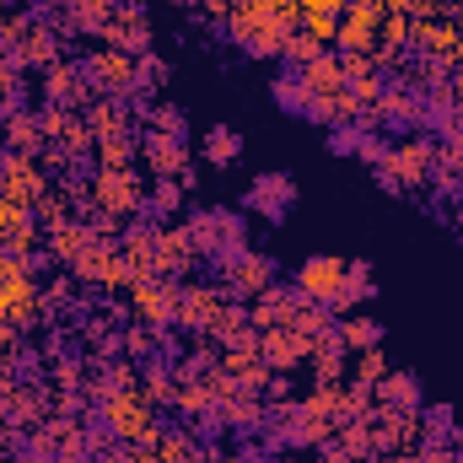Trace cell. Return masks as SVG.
Listing matches in <instances>:
<instances>
[{
  "label": "cell",
  "mask_w": 463,
  "mask_h": 463,
  "mask_svg": "<svg viewBox=\"0 0 463 463\" xmlns=\"http://www.w3.org/2000/svg\"><path fill=\"white\" fill-rule=\"evenodd\" d=\"M227 38L237 49H248V54H259V60H280V49H286V22L275 16V0H232L227 11Z\"/></svg>",
  "instance_id": "obj_1"
},
{
  "label": "cell",
  "mask_w": 463,
  "mask_h": 463,
  "mask_svg": "<svg viewBox=\"0 0 463 463\" xmlns=\"http://www.w3.org/2000/svg\"><path fill=\"white\" fill-rule=\"evenodd\" d=\"M431 156H437V140H420V135L388 140V151L377 156V184L388 194H415L431 184Z\"/></svg>",
  "instance_id": "obj_2"
},
{
  "label": "cell",
  "mask_w": 463,
  "mask_h": 463,
  "mask_svg": "<svg viewBox=\"0 0 463 463\" xmlns=\"http://www.w3.org/2000/svg\"><path fill=\"white\" fill-rule=\"evenodd\" d=\"M98 420L114 431V442H146L162 420H156V404H146V393L140 388H118V393H109L103 404H98Z\"/></svg>",
  "instance_id": "obj_3"
},
{
  "label": "cell",
  "mask_w": 463,
  "mask_h": 463,
  "mask_svg": "<svg viewBox=\"0 0 463 463\" xmlns=\"http://www.w3.org/2000/svg\"><path fill=\"white\" fill-rule=\"evenodd\" d=\"M216 280L227 286L237 302H253L259 291L275 286V259H269V253H253V248L242 242V248H232V253L216 259Z\"/></svg>",
  "instance_id": "obj_4"
},
{
  "label": "cell",
  "mask_w": 463,
  "mask_h": 463,
  "mask_svg": "<svg viewBox=\"0 0 463 463\" xmlns=\"http://www.w3.org/2000/svg\"><path fill=\"white\" fill-rule=\"evenodd\" d=\"M178 286H184V280H167V275H146V280H135V286L124 291L129 318L146 324V329H173V318H178Z\"/></svg>",
  "instance_id": "obj_5"
},
{
  "label": "cell",
  "mask_w": 463,
  "mask_h": 463,
  "mask_svg": "<svg viewBox=\"0 0 463 463\" xmlns=\"http://www.w3.org/2000/svg\"><path fill=\"white\" fill-rule=\"evenodd\" d=\"M81 71H87L92 92H103V98H129V92H135V76H140V54L92 43V49L81 54Z\"/></svg>",
  "instance_id": "obj_6"
},
{
  "label": "cell",
  "mask_w": 463,
  "mask_h": 463,
  "mask_svg": "<svg viewBox=\"0 0 463 463\" xmlns=\"http://www.w3.org/2000/svg\"><path fill=\"white\" fill-rule=\"evenodd\" d=\"M0 404H5V415H11V431L27 437V431H38V426L54 415V388H49V377H16V383L0 393Z\"/></svg>",
  "instance_id": "obj_7"
},
{
  "label": "cell",
  "mask_w": 463,
  "mask_h": 463,
  "mask_svg": "<svg viewBox=\"0 0 463 463\" xmlns=\"http://www.w3.org/2000/svg\"><path fill=\"white\" fill-rule=\"evenodd\" d=\"M92 211H109V216H124L135 222L146 211V184L135 167L124 173H109V167H92Z\"/></svg>",
  "instance_id": "obj_8"
},
{
  "label": "cell",
  "mask_w": 463,
  "mask_h": 463,
  "mask_svg": "<svg viewBox=\"0 0 463 463\" xmlns=\"http://www.w3.org/2000/svg\"><path fill=\"white\" fill-rule=\"evenodd\" d=\"M189 237H194V253L200 259H222V253H232V248H242V216H232V211H222V205H205V211H194L189 222Z\"/></svg>",
  "instance_id": "obj_9"
},
{
  "label": "cell",
  "mask_w": 463,
  "mask_h": 463,
  "mask_svg": "<svg viewBox=\"0 0 463 463\" xmlns=\"http://www.w3.org/2000/svg\"><path fill=\"white\" fill-rule=\"evenodd\" d=\"M49 318H54V313H49V302H43L38 275H27V280H16V286H0V324H5V329L33 335V329H43Z\"/></svg>",
  "instance_id": "obj_10"
},
{
  "label": "cell",
  "mask_w": 463,
  "mask_h": 463,
  "mask_svg": "<svg viewBox=\"0 0 463 463\" xmlns=\"http://www.w3.org/2000/svg\"><path fill=\"white\" fill-rule=\"evenodd\" d=\"M227 286L222 280H189V286H178V329H189V335H211V324H216V313L227 307Z\"/></svg>",
  "instance_id": "obj_11"
},
{
  "label": "cell",
  "mask_w": 463,
  "mask_h": 463,
  "mask_svg": "<svg viewBox=\"0 0 463 463\" xmlns=\"http://www.w3.org/2000/svg\"><path fill=\"white\" fill-rule=\"evenodd\" d=\"M0 189L22 205V211H33L49 189H54V178L43 173V162L38 156H22V151H5L0 156Z\"/></svg>",
  "instance_id": "obj_12"
},
{
  "label": "cell",
  "mask_w": 463,
  "mask_h": 463,
  "mask_svg": "<svg viewBox=\"0 0 463 463\" xmlns=\"http://www.w3.org/2000/svg\"><path fill=\"white\" fill-rule=\"evenodd\" d=\"M38 124H43V140L60 156H71V162H87L98 151V135L87 129V118L71 114V109H38Z\"/></svg>",
  "instance_id": "obj_13"
},
{
  "label": "cell",
  "mask_w": 463,
  "mask_h": 463,
  "mask_svg": "<svg viewBox=\"0 0 463 463\" xmlns=\"http://www.w3.org/2000/svg\"><path fill=\"white\" fill-rule=\"evenodd\" d=\"M345 280H350V259H335V253H313V259H302V269H297V291L313 297V302H324V307L340 302Z\"/></svg>",
  "instance_id": "obj_14"
},
{
  "label": "cell",
  "mask_w": 463,
  "mask_h": 463,
  "mask_svg": "<svg viewBox=\"0 0 463 463\" xmlns=\"http://www.w3.org/2000/svg\"><path fill=\"white\" fill-rule=\"evenodd\" d=\"M92 98H98V92H92L81 60H54V65L43 71V103H49V109H71V114H81Z\"/></svg>",
  "instance_id": "obj_15"
},
{
  "label": "cell",
  "mask_w": 463,
  "mask_h": 463,
  "mask_svg": "<svg viewBox=\"0 0 463 463\" xmlns=\"http://www.w3.org/2000/svg\"><path fill=\"white\" fill-rule=\"evenodd\" d=\"M98 43H109V49H124V54H146V43H151L146 0H114V16H109V27L98 33Z\"/></svg>",
  "instance_id": "obj_16"
},
{
  "label": "cell",
  "mask_w": 463,
  "mask_h": 463,
  "mask_svg": "<svg viewBox=\"0 0 463 463\" xmlns=\"http://www.w3.org/2000/svg\"><path fill=\"white\" fill-rule=\"evenodd\" d=\"M173 415H178L189 431H216V426H222V410H216V388H211V383H200V377L178 383V393H173Z\"/></svg>",
  "instance_id": "obj_17"
},
{
  "label": "cell",
  "mask_w": 463,
  "mask_h": 463,
  "mask_svg": "<svg viewBox=\"0 0 463 463\" xmlns=\"http://www.w3.org/2000/svg\"><path fill=\"white\" fill-rule=\"evenodd\" d=\"M200 264V253H194V237L184 222H167V227H156V275H167V280H178V275H189Z\"/></svg>",
  "instance_id": "obj_18"
},
{
  "label": "cell",
  "mask_w": 463,
  "mask_h": 463,
  "mask_svg": "<svg viewBox=\"0 0 463 463\" xmlns=\"http://www.w3.org/2000/svg\"><path fill=\"white\" fill-rule=\"evenodd\" d=\"M140 162L151 178H184L189 173V146L184 135H140Z\"/></svg>",
  "instance_id": "obj_19"
},
{
  "label": "cell",
  "mask_w": 463,
  "mask_h": 463,
  "mask_svg": "<svg viewBox=\"0 0 463 463\" xmlns=\"http://www.w3.org/2000/svg\"><path fill=\"white\" fill-rule=\"evenodd\" d=\"M307 335H297L291 324H280V329H264L259 335V355H264V366L269 372H297V366H307Z\"/></svg>",
  "instance_id": "obj_20"
},
{
  "label": "cell",
  "mask_w": 463,
  "mask_h": 463,
  "mask_svg": "<svg viewBox=\"0 0 463 463\" xmlns=\"http://www.w3.org/2000/svg\"><path fill=\"white\" fill-rule=\"evenodd\" d=\"M458 43V22L453 16H431V22H415L410 27V54L415 60H448V49Z\"/></svg>",
  "instance_id": "obj_21"
},
{
  "label": "cell",
  "mask_w": 463,
  "mask_h": 463,
  "mask_svg": "<svg viewBox=\"0 0 463 463\" xmlns=\"http://www.w3.org/2000/svg\"><path fill=\"white\" fill-rule=\"evenodd\" d=\"M60 43H65V38H60V33L43 22V16H33V27H27V38H22V49H16V65L43 76L54 60H65V54H60Z\"/></svg>",
  "instance_id": "obj_22"
},
{
  "label": "cell",
  "mask_w": 463,
  "mask_h": 463,
  "mask_svg": "<svg viewBox=\"0 0 463 463\" xmlns=\"http://www.w3.org/2000/svg\"><path fill=\"white\" fill-rule=\"evenodd\" d=\"M0 146L5 151H22V156H43V124H38V109H11L0 118Z\"/></svg>",
  "instance_id": "obj_23"
},
{
  "label": "cell",
  "mask_w": 463,
  "mask_h": 463,
  "mask_svg": "<svg viewBox=\"0 0 463 463\" xmlns=\"http://www.w3.org/2000/svg\"><path fill=\"white\" fill-rule=\"evenodd\" d=\"M297 87H302V109L313 103V98H324V92H340L345 87V65H340V54H318V60H307L302 71H297Z\"/></svg>",
  "instance_id": "obj_24"
},
{
  "label": "cell",
  "mask_w": 463,
  "mask_h": 463,
  "mask_svg": "<svg viewBox=\"0 0 463 463\" xmlns=\"http://www.w3.org/2000/svg\"><path fill=\"white\" fill-rule=\"evenodd\" d=\"M420 118H426V98L415 87H404V81L383 87V103H377L372 124H420Z\"/></svg>",
  "instance_id": "obj_25"
},
{
  "label": "cell",
  "mask_w": 463,
  "mask_h": 463,
  "mask_svg": "<svg viewBox=\"0 0 463 463\" xmlns=\"http://www.w3.org/2000/svg\"><path fill=\"white\" fill-rule=\"evenodd\" d=\"M307 372H313V383H345L350 350L340 345V335H335V329H329V335H318V340L307 345Z\"/></svg>",
  "instance_id": "obj_26"
},
{
  "label": "cell",
  "mask_w": 463,
  "mask_h": 463,
  "mask_svg": "<svg viewBox=\"0 0 463 463\" xmlns=\"http://www.w3.org/2000/svg\"><path fill=\"white\" fill-rule=\"evenodd\" d=\"M92 242H98V237H92V227H87V216H71L65 227L49 232V264H54V269H71Z\"/></svg>",
  "instance_id": "obj_27"
},
{
  "label": "cell",
  "mask_w": 463,
  "mask_h": 463,
  "mask_svg": "<svg viewBox=\"0 0 463 463\" xmlns=\"http://www.w3.org/2000/svg\"><path fill=\"white\" fill-rule=\"evenodd\" d=\"M81 118H87V129H92L98 140H103V135H129V129H135V109H129L124 98H103V92L81 109Z\"/></svg>",
  "instance_id": "obj_28"
},
{
  "label": "cell",
  "mask_w": 463,
  "mask_h": 463,
  "mask_svg": "<svg viewBox=\"0 0 463 463\" xmlns=\"http://www.w3.org/2000/svg\"><path fill=\"white\" fill-rule=\"evenodd\" d=\"M302 114H313L318 124H329V129H345V124H361V118H366L350 87H340V92H324V98H313V103H307ZM366 124H372V118H366Z\"/></svg>",
  "instance_id": "obj_29"
},
{
  "label": "cell",
  "mask_w": 463,
  "mask_h": 463,
  "mask_svg": "<svg viewBox=\"0 0 463 463\" xmlns=\"http://www.w3.org/2000/svg\"><path fill=\"white\" fill-rule=\"evenodd\" d=\"M291 302H297V286H269V291H259V297L248 302L253 329H259V335H264V329H280V324L291 318Z\"/></svg>",
  "instance_id": "obj_30"
},
{
  "label": "cell",
  "mask_w": 463,
  "mask_h": 463,
  "mask_svg": "<svg viewBox=\"0 0 463 463\" xmlns=\"http://www.w3.org/2000/svg\"><path fill=\"white\" fill-rule=\"evenodd\" d=\"M118 259L146 280V275H156V227L146 222V227H129L118 237Z\"/></svg>",
  "instance_id": "obj_31"
},
{
  "label": "cell",
  "mask_w": 463,
  "mask_h": 463,
  "mask_svg": "<svg viewBox=\"0 0 463 463\" xmlns=\"http://www.w3.org/2000/svg\"><path fill=\"white\" fill-rule=\"evenodd\" d=\"M372 404L383 410H420V383L410 372H383V383H372Z\"/></svg>",
  "instance_id": "obj_32"
},
{
  "label": "cell",
  "mask_w": 463,
  "mask_h": 463,
  "mask_svg": "<svg viewBox=\"0 0 463 463\" xmlns=\"http://www.w3.org/2000/svg\"><path fill=\"white\" fill-rule=\"evenodd\" d=\"M291 200H297V184H291L286 173H264V178H253V189H248V205L264 211V216H280Z\"/></svg>",
  "instance_id": "obj_33"
},
{
  "label": "cell",
  "mask_w": 463,
  "mask_h": 463,
  "mask_svg": "<svg viewBox=\"0 0 463 463\" xmlns=\"http://www.w3.org/2000/svg\"><path fill=\"white\" fill-rule=\"evenodd\" d=\"M135 162H140V135L135 129L129 135H103L98 151H92V167H109V173H124Z\"/></svg>",
  "instance_id": "obj_34"
},
{
  "label": "cell",
  "mask_w": 463,
  "mask_h": 463,
  "mask_svg": "<svg viewBox=\"0 0 463 463\" xmlns=\"http://www.w3.org/2000/svg\"><path fill=\"white\" fill-rule=\"evenodd\" d=\"M297 335H307V340H318V335H329L335 329V307H324V302H313V297H302L297 291V302H291V318H286Z\"/></svg>",
  "instance_id": "obj_35"
},
{
  "label": "cell",
  "mask_w": 463,
  "mask_h": 463,
  "mask_svg": "<svg viewBox=\"0 0 463 463\" xmlns=\"http://www.w3.org/2000/svg\"><path fill=\"white\" fill-rule=\"evenodd\" d=\"M140 393H146V404H156V410H173V393H178L173 361H146V366H140Z\"/></svg>",
  "instance_id": "obj_36"
},
{
  "label": "cell",
  "mask_w": 463,
  "mask_h": 463,
  "mask_svg": "<svg viewBox=\"0 0 463 463\" xmlns=\"http://www.w3.org/2000/svg\"><path fill=\"white\" fill-rule=\"evenodd\" d=\"M248 335H259L253 318H248V302L227 297V307H222L216 324H211V340H216V345H237V340H248Z\"/></svg>",
  "instance_id": "obj_37"
},
{
  "label": "cell",
  "mask_w": 463,
  "mask_h": 463,
  "mask_svg": "<svg viewBox=\"0 0 463 463\" xmlns=\"http://www.w3.org/2000/svg\"><path fill=\"white\" fill-rule=\"evenodd\" d=\"M184 189H194V173H184V178H156V184L146 189V211H151V216H173V211L184 205Z\"/></svg>",
  "instance_id": "obj_38"
},
{
  "label": "cell",
  "mask_w": 463,
  "mask_h": 463,
  "mask_svg": "<svg viewBox=\"0 0 463 463\" xmlns=\"http://www.w3.org/2000/svg\"><path fill=\"white\" fill-rule=\"evenodd\" d=\"M329 448H340L350 463L377 458V442H372V426H366V415H361V420H345V426L335 431V442H329Z\"/></svg>",
  "instance_id": "obj_39"
},
{
  "label": "cell",
  "mask_w": 463,
  "mask_h": 463,
  "mask_svg": "<svg viewBox=\"0 0 463 463\" xmlns=\"http://www.w3.org/2000/svg\"><path fill=\"white\" fill-rule=\"evenodd\" d=\"M335 335H340V345H345L350 355L383 340V329H377V318H361V313H345V318H335Z\"/></svg>",
  "instance_id": "obj_40"
},
{
  "label": "cell",
  "mask_w": 463,
  "mask_h": 463,
  "mask_svg": "<svg viewBox=\"0 0 463 463\" xmlns=\"http://www.w3.org/2000/svg\"><path fill=\"white\" fill-rule=\"evenodd\" d=\"M71 27L76 33H87V38H98L103 27H109V16H114V0H71Z\"/></svg>",
  "instance_id": "obj_41"
},
{
  "label": "cell",
  "mask_w": 463,
  "mask_h": 463,
  "mask_svg": "<svg viewBox=\"0 0 463 463\" xmlns=\"http://www.w3.org/2000/svg\"><path fill=\"white\" fill-rule=\"evenodd\" d=\"M71 216H76V200H71V194H65L60 184H54V189H49V194H43V200L33 205V222H38V227H43V232L65 227Z\"/></svg>",
  "instance_id": "obj_42"
},
{
  "label": "cell",
  "mask_w": 463,
  "mask_h": 463,
  "mask_svg": "<svg viewBox=\"0 0 463 463\" xmlns=\"http://www.w3.org/2000/svg\"><path fill=\"white\" fill-rule=\"evenodd\" d=\"M135 124H140L146 135H184V114H178L173 103H140V109H135Z\"/></svg>",
  "instance_id": "obj_43"
},
{
  "label": "cell",
  "mask_w": 463,
  "mask_h": 463,
  "mask_svg": "<svg viewBox=\"0 0 463 463\" xmlns=\"http://www.w3.org/2000/svg\"><path fill=\"white\" fill-rule=\"evenodd\" d=\"M200 151H205V162H211V167H227V162L242 156V135L227 129V124H216V129H205V146H200Z\"/></svg>",
  "instance_id": "obj_44"
},
{
  "label": "cell",
  "mask_w": 463,
  "mask_h": 463,
  "mask_svg": "<svg viewBox=\"0 0 463 463\" xmlns=\"http://www.w3.org/2000/svg\"><path fill=\"white\" fill-rule=\"evenodd\" d=\"M49 388H54V393L87 388V361H81V355H54V361H49Z\"/></svg>",
  "instance_id": "obj_45"
},
{
  "label": "cell",
  "mask_w": 463,
  "mask_h": 463,
  "mask_svg": "<svg viewBox=\"0 0 463 463\" xmlns=\"http://www.w3.org/2000/svg\"><path fill=\"white\" fill-rule=\"evenodd\" d=\"M383 372H388V355L383 345H366L350 355V383H361V388H372V383H383Z\"/></svg>",
  "instance_id": "obj_46"
},
{
  "label": "cell",
  "mask_w": 463,
  "mask_h": 463,
  "mask_svg": "<svg viewBox=\"0 0 463 463\" xmlns=\"http://www.w3.org/2000/svg\"><path fill=\"white\" fill-rule=\"evenodd\" d=\"M109 259H114V248H109V242H92V248L71 264V275H76L81 286H98V280H103V269H109Z\"/></svg>",
  "instance_id": "obj_47"
},
{
  "label": "cell",
  "mask_w": 463,
  "mask_h": 463,
  "mask_svg": "<svg viewBox=\"0 0 463 463\" xmlns=\"http://www.w3.org/2000/svg\"><path fill=\"white\" fill-rule=\"evenodd\" d=\"M324 49H318V38L307 33V27H297V33H286V49H280V60L291 65V71H302L307 60H318Z\"/></svg>",
  "instance_id": "obj_48"
},
{
  "label": "cell",
  "mask_w": 463,
  "mask_h": 463,
  "mask_svg": "<svg viewBox=\"0 0 463 463\" xmlns=\"http://www.w3.org/2000/svg\"><path fill=\"white\" fill-rule=\"evenodd\" d=\"M16 98H22V65L16 60H0V118L11 114V109H22Z\"/></svg>",
  "instance_id": "obj_49"
},
{
  "label": "cell",
  "mask_w": 463,
  "mask_h": 463,
  "mask_svg": "<svg viewBox=\"0 0 463 463\" xmlns=\"http://www.w3.org/2000/svg\"><path fill=\"white\" fill-rule=\"evenodd\" d=\"M167 60H156V54H140V76H135V92H162L167 87Z\"/></svg>",
  "instance_id": "obj_50"
},
{
  "label": "cell",
  "mask_w": 463,
  "mask_h": 463,
  "mask_svg": "<svg viewBox=\"0 0 463 463\" xmlns=\"http://www.w3.org/2000/svg\"><path fill=\"white\" fill-rule=\"evenodd\" d=\"M87 227H92V237H98V242L118 248V237L129 232V222H124V216H109V211H87Z\"/></svg>",
  "instance_id": "obj_51"
},
{
  "label": "cell",
  "mask_w": 463,
  "mask_h": 463,
  "mask_svg": "<svg viewBox=\"0 0 463 463\" xmlns=\"http://www.w3.org/2000/svg\"><path fill=\"white\" fill-rule=\"evenodd\" d=\"M340 65H345V87H361V81L383 76L377 71V54H340Z\"/></svg>",
  "instance_id": "obj_52"
},
{
  "label": "cell",
  "mask_w": 463,
  "mask_h": 463,
  "mask_svg": "<svg viewBox=\"0 0 463 463\" xmlns=\"http://www.w3.org/2000/svg\"><path fill=\"white\" fill-rule=\"evenodd\" d=\"M302 27H307V33H313V38H318V49H329V43H335V38H340V16H307V22H302Z\"/></svg>",
  "instance_id": "obj_53"
},
{
  "label": "cell",
  "mask_w": 463,
  "mask_h": 463,
  "mask_svg": "<svg viewBox=\"0 0 463 463\" xmlns=\"http://www.w3.org/2000/svg\"><path fill=\"white\" fill-rule=\"evenodd\" d=\"M33 275V264H22L11 248H0V286H16V280H27Z\"/></svg>",
  "instance_id": "obj_54"
},
{
  "label": "cell",
  "mask_w": 463,
  "mask_h": 463,
  "mask_svg": "<svg viewBox=\"0 0 463 463\" xmlns=\"http://www.w3.org/2000/svg\"><path fill=\"white\" fill-rule=\"evenodd\" d=\"M227 11H232V0H194L200 22H227Z\"/></svg>",
  "instance_id": "obj_55"
},
{
  "label": "cell",
  "mask_w": 463,
  "mask_h": 463,
  "mask_svg": "<svg viewBox=\"0 0 463 463\" xmlns=\"http://www.w3.org/2000/svg\"><path fill=\"white\" fill-rule=\"evenodd\" d=\"M98 463H135V453H129V442H114L109 453H98Z\"/></svg>",
  "instance_id": "obj_56"
},
{
  "label": "cell",
  "mask_w": 463,
  "mask_h": 463,
  "mask_svg": "<svg viewBox=\"0 0 463 463\" xmlns=\"http://www.w3.org/2000/svg\"><path fill=\"white\" fill-rule=\"evenodd\" d=\"M216 463H264V458H259L253 448H227V453H222Z\"/></svg>",
  "instance_id": "obj_57"
},
{
  "label": "cell",
  "mask_w": 463,
  "mask_h": 463,
  "mask_svg": "<svg viewBox=\"0 0 463 463\" xmlns=\"http://www.w3.org/2000/svg\"><path fill=\"white\" fill-rule=\"evenodd\" d=\"M16 383V355H0V393Z\"/></svg>",
  "instance_id": "obj_58"
},
{
  "label": "cell",
  "mask_w": 463,
  "mask_h": 463,
  "mask_svg": "<svg viewBox=\"0 0 463 463\" xmlns=\"http://www.w3.org/2000/svg\"><path fill=\"white\" fill-rule=\"evenodd\" d=\"M442 65H448V71H463V33H458V43L448 49V60H442Z\"/></svg>",
  "instance_id": "obj_59"
},
{
  "label": "cell",
  "mask_w": 463,
  "mask_h": 463,
  "mask_svg": "<svg viewBox=\"0 0 463 463\" xmlns=\"http://www.w3.org/2000/svg\"><path fill=\"white\" fill-rule=\"evenodd\" d=\"M173 5H189V11H194V0H173Z\"/></svg>",
  "instance_id": "obj_60"
},
{
  "label": "cell",
  "mask_w": 463,
  "mask_h": 463,
  "mask_svg": "<svg viewBox=\"0 0 463 463\" xmlns=\"http://www.w3.org/2000/svg\"><path fill=\"white\" fill-rule=\"evenodd\" d=\"M453 22H458V33H463V11H458V16H453Z\"/></svg>",
  "instance_id": "obj_61"
},
{
  "label": "cell",
  "mask_w": 463,
  "mask_h": 463,
  "mask_svg": "<svg viewBox=\"0 0 463 463\" xmlns=\"http://www.w3.org/2000/svg\"><path fill=\"white\" fill-rule=\"evenodd\" d=\"M458 227H463V211H458Z\"/></svg>",
  "instance_id": "obj_62"
},
{
  "label": "cell",
  "mask_w": 463,
  "mask_h": 463,
  "mask_svg": "<svg viewBox=\"0 0 463 463\" xmlns=\"http://www.w3.org/2000/svg\"><path fill=\"white\" fill-rule=\"evenodd\" d=\"M0 156H5V146H0Z\"/></svg>",
  "instance_id": "obj_63"
},
{
  "label": "cell",
  "mask_w": 463,
  "mask_h": 463,
  "mask_svg": "<svg viewBox=\"0 0 463 463\" xmlns=\"http://www.w3.org/2000/svg\"><path fill=\"white\" fill-rule=\"evenodd\" d=\"M0 194H5V189H0Z\"/></svg>",
  "instance_id": "obj_64"
}]
</instances>
